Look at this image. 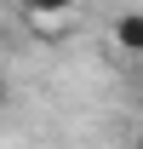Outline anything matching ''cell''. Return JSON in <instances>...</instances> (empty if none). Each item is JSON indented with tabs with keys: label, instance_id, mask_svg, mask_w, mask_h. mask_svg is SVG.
<instances>
[{
	"label": "cell",
	"instance_id": "1",
	"mask_svg": "<svg viewBox=\"0 0 143 149\" xmlns=\"http://www.w3.org/2000/svg\"><path fill=\"white\" fill-rule=\"evenodd\" d=\"M109 40H115V52H120V57H143V6H126V12H115V23H109Z\"/></svg>",
	"mask_w": 143,
	"mask_h": 149
},
{
	"label": "cell",
	"instance_id": "2",
	"mask_svg": "<svg viewBox=\"0 0 143 149\" xmlns=\"http://www.w3.org/2000/svg\"><path fill=\"white\" fill-rule=\"evenodd\" d=\"M74 6H80V0H17V12L29 23H69Z\"/></svg>",
	"mask_w": 143,
	"mask_h": 149
},
{
	"label": "cell",
	"instance_id": "3",
	"mask_svg": "<svg viewBox=\"0 0 143 149\" xmlns=\"http://www.w3.org/2000/svg\"><path fill=\"white\" fill-rule=\"evenodd\" d=\"M0 103H6V74H0Z\"/></svg>",
	"mask_w": 143,
	"mask_h": 149
},
{
	"label": "cell",
	"instance_id": "4",
	"mask_svg": "<svg viewBox=\"0 0 143 149\" xmlns=\"http://www.w3.org/2000/svg\"><path fill=\"white\" fill-rule=\"evenodd\" d=\"M137 143H143V132H137Z\"/></svg>",
	"mask_w": 143,
	"mask_h": 149
},
{
	"label": "cell",
	"instance_id": "5",
	"mask_svg": "<svg viewBox=\"0 0 143 149\" xmlns=\"http://www.w3.org/2000/svg\"><path fill=\"white\" fill-rule=\"evenodd\" d=\"M137 103H143V97H137Z\"/></svg>",
	"mask_w": 143,
	"mask_h": 149
}]
</instances>
